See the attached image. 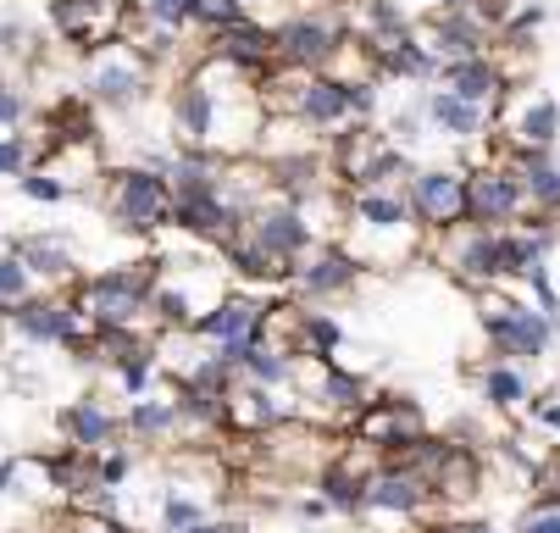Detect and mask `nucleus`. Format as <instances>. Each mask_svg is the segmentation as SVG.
I'll use <instances>...</instances> for the list:
<instances>
[{
    "mask_svg": "<svg viewBox=\"0 0 560 533\" xmlns=\"http://www.w3.org/2000/svg\"><path fill=\"white\" fill-rule=\"evenodd\" d=\"M294 117H300L311 134H328V139H334L339 128H350V123H355V112H350V84H345V79H334V72H311L305 90H300Z\"/></svg>",
    "mask_w": 560,
    "mask_h": 533,
    "instance_id": "obj_21",
    "label": "nucleus"
},
{
    "mask_svg": "<svg viewBox=\"0 0 560 533\" xmlns=\"http://www.w3.org/2000/svg\"><path fill=\"white\" fill-rule=\"evenodd\" d=\"M56 533H133V528H122L112 511H84V506H72V511L56 522Z\"/></svg>",
    "mask_w": 560,
    "mask_h": 533,
    "instance_id": "obj_33",
    "label": "nucleus"
},
{
    "mask_svg": "<svg viewBox=\"0 0 560 533\" xmlns=\"http://www.w3.org/2000/svg\"><path fill=\"white\" fill-rule=\"evenodd\" d=\"M471 294H477V323H483V334H489L500 361H538V356H549V339H555L560 317H544L538 306L505 294V283L471 289Z\"/></svg>",
    "mask_w": 560,
    "mask_h": 533,
    "instance_id": "obj_3",
    "label": "nucleus"
},
{
    "mask_svg": "<svg viewBox=\"0 0 560 533\" xmlns=\"http://www.w3.org/2000/svg\"><path fill=\"white\" fill-rule=\"evenodd\" d=\"M206 511H200V500H184V495H173L167 500V511H162V522H167V533H178V528H189V522H200Z\"/></svg>",
    "mask_w": 560,
    "mask_h": 533,
    "instance_id": "obj_40",
    "label": "nucleus"
},
{
    "mask_svg": "<svg viewBox=\"0 0 560 533\" xmlns=\"http://www.w3.org/2000/svg\"><path fill=\"white\" fill-rule=\"evenodd\" d=\"M339 345H345V328H339L328 312H305V306H300V323H294V356L334 361Z\"/></svg>",
    "mask_w": 560,
    "mask_h": 533,
    "instance_id": "obj_28",
    "label": "nucleus"
},
{
    "mask_svg": "<svg viewBox=\"0 0 560 533\" xmlns=\"http://www.w3.org/2000/svg\"><path fill=\"white\" fill-rule=\"evenodd\" d=\"M483 533H494V528H483Z\"/></svg>",
    "mask_w": 560,
    "mask_h": 533,
    "instance_id": "obj_44",
    "label": "nucleus"
},
{
    "mask_svg": "<svg viewBox=\"0 0 560 533\" xmlns=\"http://www.w3.org/2000/svg\"><path fill=\"white\" fill-rule=\"evenodd\" d=\"M516 533H560V500H538V506L522 517Z\"/></svg>",
    "mask_w": 560,
    "mask_h": 533,
    "instance_id": "obj_38",
    "label": "nucleus"
},
{
    "mask_svg": "<svg viewBox=\"0 0 560 533\" xmlns=\"http://www.w3.org/2000/svg\"><path fill=\"white\" fill-rule=\"evenodd\" d=\"M18 189L28 195V200H39V206H56V200H67V189L45 173V167H28V173H18Z\"/></svg>",
    "mask_w": 560,
    "mask_h": 533,
    "instance_id": "obj_36",
    "label": "nucleus"
},
{
    "mask_svg": "<svg viewBox=\"0 0 560 533\" xmlns=\"http://www.w3.org/2000/svg\"><path fill=\"white\" fill-rule=\"evenodd\" d=\"M261 317H267V300H256V294H222L217 306L195 323V334L206 339V345H217V350H238V345H250V339H261Z\"/></svg>",
    "mask_w": 560,
    "mask_h": 533,
    "instance_id": "obj_19",
    "label": "nucleus"
},
{
    "mask_svg": "<svg viewBox=\"0 0 560 533\" xmlns=\"http://www.w3.org/2000/svg\"><path fill=\"white\" fill-rule=\"evenodd\" d=\"M345 34H350V23L334 7H305V12H289V18L272 23L278 61L283 67H300V72H328V61L339 56Z\"/></svg>",
    "mask_w": 560,
    "mask_h": 533,
    "instance_id": "obj_6",
    "label": "nucleus"
},
{
    "mask_svg": "<svg viewBox=\"0 0 560 533\" xmlns=\"http://www.w3.org/2000/svg\"><path fill=\"white\" fill-rule=\"evenodd\" d=\"M206 56H222V61H233V67H245L250 79H261V72L278 61L272 23H261V18H238V23H228V28H217V34H211Z\"/></svg>",
    "mask_w": 560,
    "mask_h": 533,
    "instance_id": "obj_20",
    "label": "nucleus"
},
{
    "mask_svg": "<svg viewBox=\"0 0 560 533\" xmlns=\"http://www.w3.org/2000/svg\"><path fill=\"white\" fill-rule=\"evenodd\" d=\"M228 278L233 273L222 262H206V256L155 262V278H150V317H155V328H195L228 294Z\"/></svg>",
    "mask_w": 560,
    "mask_h": 533,
    "instance_id": "obj_2",
    "label": "nucleus"
},
{
    "mask_svg": "<svg viewBox=\"0 0 560 533\" xmlns=\"http://www.w3.org/2000/svg\"><path fill=\"white\" fill-rule=\"evenodd\" d=\"M533 484H538V500H560V450H549L533 467Z\"/></svg>",
    "mask_w": 560,
    "mask_h": 533,
    "instance_id": "obj_39",
    "label": "nucleus"
},
{
    "mask_svg": "<svg viewBox=\"0 0 560 533\" xmlns=\"http://www.w3.org/2000/svg\"><path fill=\"white\" fill-rule=\"evenodd\" d=\"M245 240H256L267 256H278L283 267L294 262V256H305L311 245H316V222L305 217V206H294V200H283V195H261L250 211H245V228H238Z\"/></svg>",
    "mask_w": 560,
    "mask_h": 533,
    "instance_id": "obj_8",
    "label": "nucleus"
},
{
    "mask_svg": "<svg viewBox=\"0 0 560 533\" xmlns=\"http://www.w3.org/2000/svg\"><path fill=\"white\" fill-rule=\"evenodd\" d=\"M84 90H90V101H95V106L133 112V106H144V101H150V90H155V67H150V61H144L133 45L112 39V45L90 50Z\"/></svg>",
    "mask_w": 560,
    "mask_h": 533,
    "instance_id": "obj_7",
    "label": "nucleus"
},
{
    "mask_svg": "<svg viewBox=\"0 0 560 533\" xmlns=\"http://www.w3.org/2000/svg\"><path fill=\"white\" fill-rule=\"evenodd\" d=\"M489 23L471 7H450V12H428V23H417V39L439 56V61H460V56H483L489 50Z\"/></svg>",
    "mask_w": 560,
    "mask_h": 533,
    "instance_id": "obj_18",
    "label": "nucleus"
},
{
    "mask_svg": "<svg viewBox=\"0 0 560 533\" xmlns=\"http://www.w3.org/2000/svg\"><path fill=\"white\" fill-rule=\"evenodd\" d=\"M522 217H527V195H522V178L505 157H494L483 167H466V222L511 228Z\"/></svg>",
    "mask_w": 560,
    "mask_h": 533,
    "instance_id": "obj_9",
    "label": "nucleus"
},
{
    "mask_svg": "<svg viewBox=\"0 0 560 533\" xmlns=\"http://www.w3.org/2000/svg\"><path fill=\"white\" fill-rule=\"evenodd\" d=\"M555 150H500V157L516 167V178H522V195H527L533 217H560V157Z\"/></svg>",
    "mask_w": 560,
    "mask_h": 533,
    "instance_id": "obj_22",
    "label": "nucleus"
},
{
    "mask_svg": "<svg viewBox=\"0 0 560 533\" xmlns=\"http://www.w3.org/2000/svg\"><path fill=\"white\" fill-rule=\"evenodd\" d=\"M133 12L162 28H189V0H133Z\"/></svg>",
    "mask_w": 560,
    "mask_h": 533,
    "instance_id": "obj_34",
    "label": "nucleus"
},
{
    "mask_svg": "<svg viewBox=\"0 0 560 533\" xmlns=\"http://www.w3.org/2000/svg\"><path fill=\"white\" fill-rule=\"evenodd\" d=\"M222 262H228V273L233 278H245V283H283L289 278V267L278 262V256H267L256 240H245V234H233L228 245H222Z\"/></svg>",
    "mask_w": 560,
    "mask_h": 533,
    "instance_id": "obj_27",
    "label": "nucleus"
},
{
    "mask_svg": "<svg viewBox=\"0 0 560 533\" xmlns=\"http://www.w3.org/2000/svg\"><path fill=\"white\" fill-rule=\"evenodd\" d=\"M178 533H245V522H189V528H178Z\"/></svg>",
    "mask_w": 560,
    "mask_h": 533,
    "instance_id": "obj_42",
    "label": "nucleus"
},
{
    "mask_svg": "<svg viewBox=\"0 0 560 533\" xmlns=\"http://www.w3.org/2000/svg\"><path fill=\"white\" fill-rule=\"evenodd\" d=\"M50 7V28L78 45V50H101L112 39H122V23L133 12V0H45Z\"/></svg>",
    "mask_w": 560,
    "mask_h": 533,
    "instance_id": "obj_13",
    "label": "nucleus"
},
{
    "mask_svg": "<svg viewBox=\"0 0 560 533\" xmlns=\"http://www.w3.org/2000/svg\"><path fill=\"white\" fill-rule=\"evenodd\" d=\"M355 439L361 444H372L377 455H406L422 433H428V417H422V406L417 401H406V395H388V401H366L355 417Z\"/></svg>",
    "mask_w": 560,
    "mask_h": 533,
    "instance_id": "obj_14",
    "label": "nucleus"
},
{
    "mask_svg": "<svg viewBox=\"0 0 560 533\" xmlns=\"http://www.w3.org/2000/svg\"><path fill=\"white\" fill-rule=\"evenodd\" d=\"M28 167H34V144L23 134H7V139H0V178H18Z\"/></svg>",
    "mask_w": 560,
    "mask_h": 533,
    "instance_id": "obj_35",
    "label": "nucleus"
},
{
    "mask_svg": "<svg viewBox=\"0 0 560 533\" xmlns=\"http://www.w3.org/2000/svg\"><path fill=\"white\" fill-rule=\"evenodd\" d=\"M117 428H122V417L106 412L101 401H72V406H61V433H67L72 450H95V455H101V450L117 439Z\"/></svg>",
    "mask_w": 560,
    "mask_h": 533,
    "instance_id": "obj_26",
    "label": "nucleus"
},
{
    "mask_svg": "<svg viewBox=\"0 0 560 533\" xmlns=\"http://www.w3.org/2000/svg\"><path fill=\"white\" fill-rule=\"evenodd\" d=\"M439 84L450 90V95H460L466 106H483L489 117L500 112V101L511 95V67L500 61V56H460V61H444L439 67Z\"/></svg>",
    "mask_w": 560,
    "mask_h": 533,
    "instance_id": "obj_17",
    "label": "nucleus"
},
{
    "mask_svg": "<svg viewBox=\"0 0 560 533\" xmlns=\"http://www.w3.org/2000/svg\"><path fill=\"white\" fill-rule=\"evenodd\" d=\"M433 240H439V262H444V273L455 283H466V289L500 283V228L455 222V228H444V234H433Z\"/></svg>",
    "mask_w": 560,
    "mask_h": 533,
    "instance_id": "obj_11",
    "label": "nucleus"
},
{
    "mask_svg": "<svg viewBox=\"0 0 560 533\" xmlns=\"http://www.w3.org/2000/svg\"><path fill=\"white\" fill-rule=\"evenodd\" d=\"M173 228H184L189 240L222 251L238 228H245V211L228 200L222 184H184V189H173Z\"/></svg>",
    "mask_w": 560,
    "mask_h": 533,
    "instance_id": "obj_10",
    "label": "nucleus"
},
{
    "mask_svg": "<svg viewBox=\"0 0 560 533\" xmlns=\"http://www.w3.org/2000/svg\"><path fill=\"white\" fill-rule=\"evenodd\" d=\"M238 18H245V7H238V0H189V28H200L206 39H211L217 28L238 23Z\"/></svg>",
    "mask_w": 560,
    "mask_h": 533,
    "instance_id": "obj_31",
    "label": "nucleus"
},
{
    "mask_svg": "<svg viewBox=\"0 0 560 533\" xmlns=\"http://www.w3.org/2000/svg\"><path fill=\"white\" fill-rule=\"evenodd\" d=\"M56 150V162L45 167L67 195H84V189H101V173H106V162H101V144L95 139H61V144H50Z\"/></svg>",
    "mask_w": 560,
    "mask_h": 533,
    "instance_id": "obj_25",
    "label": "nucleus"
},
{
    "mask_svg": "<svg viewBox=\"0 0 560 533\" xmlns=\"http://www.w3.org/2000/svg\"><path fill=\"white\" fill-rule=\"evenodd\" d=\"M527 372H522V361H494V367H483V401L494 406V412H522L527 406Z\"/></svg>",
    "mask_w": 560,
    "mask_h": 533,
    "instance_id": "obj_29",
    "label": "nucleus"
},
{
    "mask_svg": "<svg viewBox=\"0 0 560 533\" xmlns=\"http://www.w3.org/2000/svg\"><path fill=\"white\" fill-rule=\"evenodd\" d=\"M128 433H139V439H162V433H178V406H173V401H155V395H133Z\"/></svg>",
    "mask_w": 560,
    "mask_h": 533,
    "instance_id": "obj_30",
    "label": "nucleus"
},
{
    "mask_svg": "<svg viewBox=\"0 0 560 533\" xmlns=\"http://www.w3.org/2000/svg\"><path fill=\"white\" fill-rule=\"evenodd\" d=\"M494 123L505 128V150H555L560 144V101L555 95H538V90L505 95Z\"/></svg>",
    "mask_w": 560,
    "mask_h": 533,
    "instance_id": "obj_15",
    "label": "nucleus"
},
{
    "mask_svg": "<svg viewBox=\"0 0 560 533\" xmlns=\"http://www.w3.org/2000/svg\"><path fill=\"white\" fill-rule=\"evenodd\" d=\"M406 200L422 234H444V228L466 222V167H411Z\"/></svg>",
    "mask_w": 560,
    "mask_h": 533,
    "instance_id": "obj_12",
    "label": "nucleus"
},
{
    "mask_svg": "<svg viewBox=\"0 0 560 533\" xmlns=\"http://www.w3.org/2000/svg\"><path fill=\"white\" fill-rule=\"evenodd\" d=\"M150 278H155V262L106 267V273L78 283L72 306L84 312L95 328H144L150 323Z\"/></svg>",
    "mask_w": 560,
    "mask_h": 533,
    "instance_id": "obj_4",
    "label": "nucleus"
},
{
    "mask_svg": "<svg viewBox=\"0 0 560 533\" xmlns=\"http://www.w3.org/2000/svg\"><path fill=\"white\" fill-rule=\"evenodd\" d=\"M422 117H428L444 139H455V144H477V139L489 134V123H494L483 106H466V101H460V95H450L444 84L422 95Z\"/></svg>",
    "mask_w": 560,
    "mask_h": 533,
    "instance_id": "obj_24",
    "label": "nucleus"
},
{
    "mask_svg": "<svg viewBox=\"0 0 560 533\" xmlns=\"http://www.w3.org/2000/svg\"><path fill=\"white\" fill-rule=\"evenodd\" d=\"M7 251L34 273V283H72L78 278V251L67 245V234H18Z\"/></svg>",
    "mask_w": 560,
    "mask_h": 533,
    "instance_id": "obj_23",
    "label": "nucleus"
},
{
    "mask_svg": "<svg viewBox=\"0 0 560 533\" xmlns=\"http://www.w3.org/2000/svg\"><path fill=\"white\" fill-rule=\"evenodd\" d=\"M34 533H56V528H34Z\"/></svg>",
    "mask_w": 560,
    "mask_h": 533,
    "instance_id": "obj_43",
    "label": "nucleus"
},
{
    "mask_svg": "<svg viewBox=\"0 0 560 533\" xmlns=\"http://www.w3.org/2000/svg\"><path fill=\"white\" fill-rule=\"evenodd\" d=\"M361 262L345 251V245H311L305 256H294L289 262V278H294V294L300 300H328V294H345V289H355L361 283Z\"/></svg>",
    "mask_w": 560,
    "mask_h": 533,
    "instance_id": "obj_16",
    "label": "nucleus"
},
{
    "mask_svg": "<svg viewBox=\"0 0 560 533\" xmlns=\"http://www.w3.org/2000/svg\"><path fill=\"white\" fill-rule=\"evenodd\" d=\"M34 294V273L12 256V251H0V306H18V300Z\"/></svg>",
    "mask_w": 560,
    "mask_h": 533,
    "instance_id": "obj_32",
    "label": "nucleus"
},
{
    "mask_svg": "<svg viewBox=\"0 0 560 533\" xmlns=\"http://www.w3.org/2000/svg\"><path fill=\"white\" fill-rule=\"evenodd\" d=\"M28 117V95L7 79V72H0V128H18Z\"/></svg>",
    "mask_w": 560,
    "mask_h": 533,
    "instance_id": "obj_37",
    "label": "nucleus"
},
{
    "mask_svg": "<svg viewBox=\"0 0 560 533\" xmlns=\"http://www.w3.org/2000/svg\"><path fill=\"white\" fill-rule=\"evenodd\" d=\"M350 234H345V251L361 262V267H399L422 251V228L411 217V200H406V184L399 189H350Z\"/></svg>",
    "mask_w": 560,
    "mask_h": 533,
    "instance_id": "obj_1",
    "label": "nucleus"
},
{
    "mask_svg": "<svg viewBox=\"0 0 560 533\" xmlns=\"http://www.w3.org/2000/svg\"><path fill=\"white\" fill-rule=\"evenodd\" d=\"M28 45H34V34L23 23H0V50L7 56H28Z\"/></svg>",
    "mask_w": 560,
    "mask_h": 533,
    "instance_id": "obj_41",
    "label": "nucleus"
},
{
    "mask_svg": "<svg viewBox=\"0 0 560 533\" xmlns=\"http://www.w3.org/2000/svg\"><path fill=\"white\" fill-rule=\"evenodd\" d=\"M101 200L112 211L117 228H128V234H162V228H173V184L162 173L150 167H106L101 173Z\"/></svg>",
    "mask_w": 560,
    "mask_h": 533,
    "instance_id": "obj_5",
    "label": "nucleus"
}]
</instances>
